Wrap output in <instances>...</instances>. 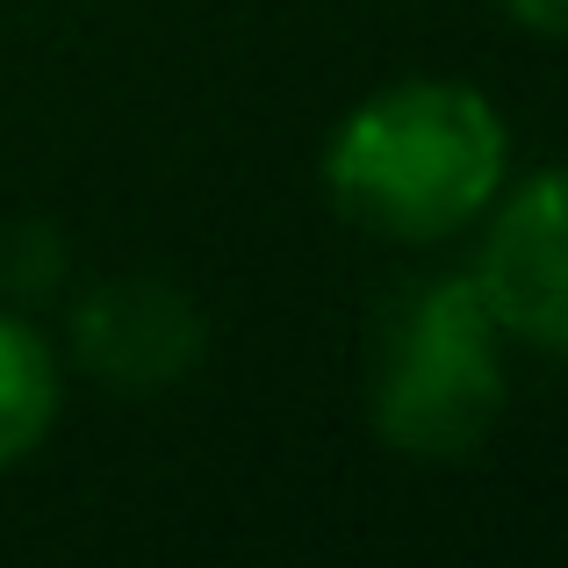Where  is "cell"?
Masks as SVG:
<instances>
[{
	"instance_id": "obj_1",
	"label": "cell",
	"mask_w": 568,
	"mask_h": 568,
	"mask_svg": "<svg viewBox=\"0 0 568 568\" xmlns=\"http://www.w3.org/2000/svg\"><path fill=\"white\" fill-rule=\"evenodd\" d=\"M511 181V130L468 80H396L338 123L324 187L353 231L382 245H446Z\"/></svg>"
},
{
	"instance_id": "obj_2",
	"label": "cell",
	"mask_w": 568,
	"mask_h": 568,
	"mask_svg": "<svg viewBox=\"0 0 568 568\" xmlns=\"http://www.w3.org/2000/svg\"><path fill=\"white\" fill-rule=\"evenodd\" d=\"M367 425L403 460H468L504 425V332L468 274L417 281L388 303L367 353Z\"/></svg>"
},
{
	"instance_id": "obj_3",
	"label": "cell",
	"mask_w": 568,
	"mask_h": 568,
	"mask_svg": "<svg viewBox=\"0 0 568 568\" xmlns=\"http://www.w3.org/2000/svg\"><path fill=\"white\" fill-rule=\"evenodd\" d=\"M468 288L504 338L568 361V166L532 173L489 202Z\"/></svg>"
},
{
	"instance_id": "obj_4",
	"label": "cell",
	"mask_w": 568,
	"mask_h": 568,
	"mask_svg": "<svg viewBox=\"0 0 568 568\" xmlns=\"http://www.w3.org/2000/svg\"><path fill=\"white\" fill-rule=\"evenodd\" d=\"M209 353V324L173 281L123 274L80 295L72 310V361L123 396H159L187 382Z\"/></svg>"
},
{
	"instance_id": "obj_5",
	"label": "cell",
	"mask_w": 568,
	"mask_h": 568,
	"mask_svg": "<svg viewBox=\"0 0 568 568\" xmlns=\"http://www.w3.org/2000/svg\"><path fill=\"white\" fill-rule=\"evenodd\" d=\"M58 403H65V375H58L51 338L29 317L0 310V475L22 468L58 425Z\"/></svg>"
},
{
	"instance_id": "obj_6",
	"label": "cell",
	"mask_w": 568,
	"mask_h": 568,
	"mask_svg": "<svg viewBox=\"0 0 568 568\" xmlns=\"http://www.w3.org/2000/svg\"><path fill=\"white\" fill-rule=\"evenodd\" d=\"M65 281V237L51 223H14L0 237V288L8 295H51Z\"/></svg>"
},
{
	"instance_id": "obj_7",
	"label": "cell",
	"mask_w": 568,
	"mask_h": 568,
	"mask_svg": "<svg viewBox=\"0 0 568 568\" xmlns=\"http://www.w3.org/2000/svg\"><path fill=\"white\" fill-rule=\"evenodd\" d=\"M526 37H568V0H497Z\"/></svg>"
}]
</instances>
